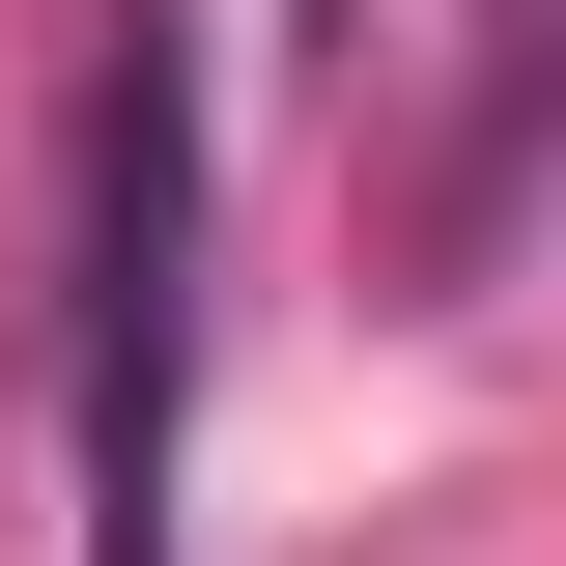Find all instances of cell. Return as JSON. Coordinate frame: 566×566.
<instances>
[{
    "label": "cell",
    "instance_id": "obj_1",
    "mask_svg": "<svg viewBox=\"0 0 566 566\" xmlns=\"http://www.w3.org/2000/svg\"><path fill=\"white\" fill-rule=\"evenodd\" d=\"M199 0H114V85H85V566H199Z\"/></svg>",
    "mask_w": 566,
    "mask_h": 566
}]
</instances>
